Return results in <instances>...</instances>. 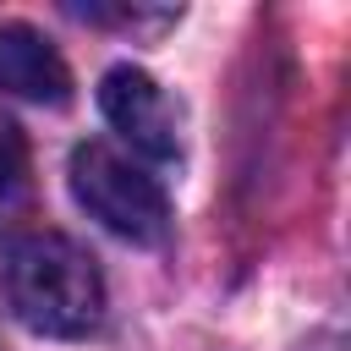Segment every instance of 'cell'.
<instances>
[{
	"label": "cell",
	"mask_w": 351,
	"mask_h": 351,
	"mask_svg": "<svg viewBox=\"0 0 351 351\" xmlns=\"http://www.w3.org/2000/svg\"><path fill=\"white\" fill-rule=\"evenodd\" d=\"M5 296H11V313L49 340H82L104 318V274L93 252L60 230H33L11 241Z\"/></svg>",
	"instance_id": "cell-1"
},
{
	"label": "cell",
	"mask_w": 351,
	"mask_h": 351,
	"mask_svg": "<svg viewBox=\"0 0 351 351\" xmlns=\"http://www.w3.org/2000/svg\"><path fill=\"white\" fill-rule=\"evenodd\" d=\"M71 197L121 241H137V247H159L170 236V197L165 186L137 165L126 159L121 148L110 143H77L71 148Z\"/></svg>",
	"instance_id": "cell-2"
},
{
	"label": "cell",
	"mask_w": 351,
	"mask_h": 351,
	"mask_svg": "<svg viewBox=\"0 0 351 351\" xmlns=\"http://www.w3.org/2000/svg\"><path fill=\"white\" fill-rule=\"evenodd\" d=\"M99 110L137 154H148L159 165L181 159V115L143 66H110L99 82Z\"/></svg>",
	"instance_id": "cell-3"
},
{
	"label": "cell",
	"mask_w": 351,
	"mask_h": 351,
	"mask_svg": "<svg viewBox=\"0 0 351 351\" xmlns=\"http://www.w3.org/2000/svg\"><path fill=\"white\" fill-rule=\"evenodd\" d=\"M0 93L27 99V104H66L71 99V71H66L60 49L27 22L0 27Z\"/></svg>",
	"instance_id": "cell-4"
},
{
	"label": "cell",
	"mask_w": 351,
	"mask_h": 351,
	"mask_svg": "<svg viewBox=\"0 0 351 351\" xmlns=\"http://www.w3.org/2000/svg\"><path fill=\"white\" fill-rule=\"evenodd\" d=\"M22 186H27V137H22V126L0 110V208L16 203Z\"/></svg>",
	"instance_id": "cell-5"
}]
</instances>
